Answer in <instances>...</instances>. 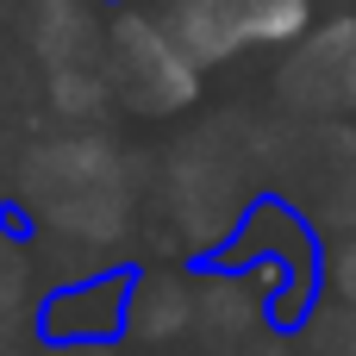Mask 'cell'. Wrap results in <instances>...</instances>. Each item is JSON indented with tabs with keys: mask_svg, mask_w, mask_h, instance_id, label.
I'll return each mask as SVG.
<instances>
[{
	"mask_svg": "<svg viewBox=\"0 0 356 356\" xmlns=\"http://www.w3.org/2000/svg\"><path fill=\"white\" fill-rule=\"evenodd\" d=\"M300 25H307V0H181L169 13V31L194 63L238 56L244 44H282Z\"/></svg>",
	"mask_w": 356,
	"mask_h": 356,
	"instance_id": "obj_1",
	"label": "cell"
},
{
	"mask_svg": "<svg viewBox=\"0 0 356 356\" xmlns=\"http://www.w3.org/2000/svg\"><path fill=\"white\" fill-rule=\"evenodd\" d=\"M119 50H125V75L131 88L144 94V106H175L188 88H194V56L175 44V31H156V25H138L125 19L119 25Z\"/></svg>",
	"mask_w": 356,
	"mask_h": 356,
	"instance_id": "obj_2",
	"label": "cell"
},
{
	"mask_svg": "<svg viewBox=\"0 0 356 356\" xmlns=\"http://www.w3.org/2000/svg\"><path fill=\"white\" fill-rule=\"evenodd\" d=\"M288 94H300L313 106H344V100H356V25L319 31L313 50H300L288 63Z\"/></svg>",
	"mask_w": 356,
	"mask_h": 356,
	"instance_id": "obj_3",
	"label": "cell"
}]
</instances>
